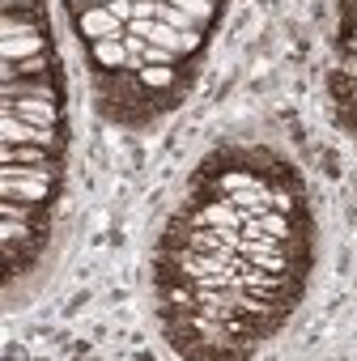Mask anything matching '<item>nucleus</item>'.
<instances>
[{
  "instance_id": "6e6552de",
  "label": "nucleus",
  "mask_w": 357,
  "mask_h": 361,
  "mask_svg": "<svg viewBox=\"0 0 357 361\" xmlns=\"http://www.w3.org/2000/svg\"><path fill=\"white\" fill-rule=\"evenodd\" d=\"M5 111H13L18 119H30V123L64 128V102H52V98H9Z\"/></svg>"
},
{
  "instance_id": "9b49d317",
  "label": "nucleus",
  "mask_w": 357,
  "mask_h": 361,
  "mask_svg": "<svg viewBox=\"0 0 357 361\" xmlns=\"http://www.w3.org/2000/svg\"><path fill=\"white\" fill-rule=\"evenodd\" d=\"M60 68V56L56 47L39 51V56H26V60H5V81H18V77H39V73H52Z\"/></svg>"
},
{
  "instance_id": "1a4fd4ad",
  "label": "nucleus",
  "mask_w": 357,
  "mask_h": 361,
  "mask_svg": "<svg viewBox=\"0 0 357 361\" xmlns=\"http://www.w3.org/2000/svg\"><path fill=\"white\" fill-rule=\"evenodd\" d=\"M85 56H90L94 68H128V60H132V56H128V39H123V30L85 43Z\"/></svg>"
},
{
  "instance_id": "f03ea898",
  "label": "nucleus",
  "mask_w": 357,
  "mask_h": 361,
  "mask_svg": "<svg viewBox=\"0 0 357 361\" xmlns=\"http://www.w3.org/2000/svg\"><path fill=\"white\" fill-rule=\"evenodd\" d=\"M0 243H5V276H18V272H30L39 264V255L52 243V226H30V221L5 217Z\"/></svg>"
},
{
  "instance_id": "20e7f679",
  "label": "nucleus",
  "mask_w": 357,
  "mask_h": 361,
  "mask_svg": "<svg viewBox=\"0 0 357 361\" xmlns=\"http://www.w3.org/2000/svg\"><path fill=\"white\" fill-rule=\"evenodd\" d=\"M0 136H5V145H52V149H68V128L30 123V119H18L13 111L0 115Z\"/></svg>"
},
{
  "instance_id": "423d86ee",
  "label": "nucleus",
  "mask_w": 357,
  "mask_h": 361,
  "mask_svg": "<svg viewBox=\"0 0 357 361\" xmlns=\"http://www.w3.org/2000/svg\"><path fill=\"white\" fill-rule=\"evenodd\" d=\"M68 18H73L81 43H94V39H107V35H119L123 30V22L107 5H94V0H90V5H81V9H68Z\"/></svg>"
},
{
  "instance_id": "f257e3e1",
  "label": "nucleus",
  "mask_w": 357,
  "mask_h": 361,
  "mask_svg": "<svg viewBox=\"0 0 357 361\" xmlns=\"http://www.w3.org/2000/svg\"><path fill=\"white\" fill-rule=\"evenodd\" d=\"M94 90H98V111L111 123L149 128L157 115H166L162 98L153 90H145L132 68H94Z\"/></svg>"
},
{
  "instance_id": "39448f33",
  "label": "nucleus",
  "mask_w": 357,
  "mask_h": 361,
  "mask_svg": "<svg viewBox=\"0 0 357 361\" xmlns=\"http://www.w3.org/2000/svg\"><path fill=\"white\" fill-rule=\"evenodd\" d=\"M52 47V26H5V39H0V56L5 60H26Z\"/></svg>"
},
{
  "instance_id": "ddd939ff",
  "label": "nucleus",
  "mask_w": 357,
  "mask_h": 361,
  "mask_svg": "<svg viewBox=\"0 0 357 361\" xmlns=\"http://www.w3.org/2000/svg\"><path fill=\"white\" fill-rule=\"evenodd\" d=\"M107 9H111V13H115V18H119L123 26H128V22L136 18V5H132V0H111V5H107Z\"/></svg>"
},
{
  "instance_id": "4468645a",
  "label": "nucleus",
  "mask_w": 357,
  "mask_h": 361,
  "mask_svg": "<svg viewBox=\"0 0 357 361\" xmlns=\"http://www.w3.org/2000/svg\"><path fill=\"white\" fill-rule=\"evenodd\" d=\"M5 9H22V5H47V0H0Z\"/></svg>"
},
{
  "instance_id": "dca6fc26",
  "label": "nucleus",
  "mask_w": 357,
  "mask_h": 361,
  "mask_svg": "<svg viewBox=\"0 0 357 361\" xmlns=\"http://www.w3.org/2000/svg\"><path fill=\"white\" fill-rule=\"evenodd\" d=\"M94 5H111V0H94Z\"/></svg>"
},
{
  "instance_id": "7ed1b4c3",
  "label": "nucleus",
  "mask_w": 357,
  "mask_h": 361,
  "mask_svg": "<svg viewBox=\"0 0 357 361\" xmlns=\"http://www.w3.org/2000/svg\"><path fill=\"white\" fill-rule=\"evenodd\" d=\"M60 174H64V166H5L0 170V192H5V200L56 204Z\"/></svg>"
},
{
  "instance_id": "f8f14e48",
  "label": "nucleus",
  "mask_w": 357,
  "mask_h": 361,
  "mask_svg": "<svg viewBox=\"0 0 357 361\" xmlns=\"http://www.w3.org/2000/svg\"><path fill=\"white\" fill-rule=\"evenodd\" d=\"M52 209L56 204H39V200H5L0 204V217L30 221V226H52Z\"/></svg>"
},
{
  "instance_id": "0eeeda50",
  "label": "nucleus",
  "mask_w": 357,
  "mask_h": 361,
  "mask_svg": "<svg viewBox=\"0 0 357 361\" xmlns=\"http://www.w3.org/2000/svg\"><path fill=\"white\" fill-rule=\"evenodd\" d=\"M9 98H52V102H64V77H60V68H52V73H39V77L5 81V102Z\"/></svg>"
},
{
  "instance_id": "9d476101",
  "label": "nucleus",
  "mask_w": 357,
  "mask_h": 361,
  "mask_svg": "<svg viewBox=\"0 0 357 361\" xmlns=\"http://www.w3.org/2000/svg\"><path fill=\"white\" fill-rule=\"evenodd\" d=\"M0 157L5 166H64V149L52 145H5Z\"/></svg>"
},
{
  "instance_id": "2eb2a0df",
  "label": "nucleus",
  "mask_w": 357,
  "mask_h": 361,
  "mask_svg": "<svg viewBox=\"0 0 357 361\" xmlns=\"http://www.w3.org/2000/svg\"><path fill=\"white\" fill-rule=\"evenodd\" d=\"M64 5H68V9H81V5H90V0H64Z\"/></svg>"
}]
</instances>
